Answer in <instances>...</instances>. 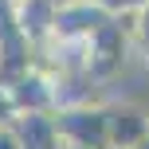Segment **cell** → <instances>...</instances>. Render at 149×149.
I'll list each match as a JSON object with an SVG mask.
<instances>
[{"label": "cell", "instance_id": "cell-4", "mask_svg": "<svg viewBox=\"0 0 149 149\" xmlns=\"http://www.w3.org/2000/svg\"><path fill=\"white\" fill-rule=\"evenodd\" d=\"M106 20H114V16H106L94 0H67V4H59L51 39H59V43H86Z\"/></svg>", "mask_w": 149, "mask_h": 149}, {"label": "cell", "instance_id": "cell-9", "mask_svg": "<svg viewBox=\"0 0 149 149\" xmlns=\"http://www.w3.org/2000/svg\"><path fill=\"white\" fill-rule=\"evenodd\" d=\"M137 43H141V51H145V67H149V4H145V12L137 16Z\"/></svg>", "mask_w": 149, "mask_h": 149}, {"label": "cell", "instance_id": "cell-5", "mask_svg": "<svg viewBox=\"0 0 149 149\" xmlns=\"http://www.w3.org/2000/svg\"><path fill=\"white\" fill-rule=\"evenodd\" d=\"M106 118H110V149H134L149 137V114L141 106H106Z\"/></svg>", "mask_w": 149, "mask_h": 149}, {"label": "cell", "instance_id": "cell-3", "mask_svg": "<svg viewBox=\"0 0 149 149\" xmlns=\"http://www.w3.org/2000/svg\"><path fill=\"white\" fill-rule=\"evenodd\" d=\"M8 86H12V98H16V110L20 114H55L59 110V82L51 74L36 71V67L16 74Z\"/></svg>", "mask_w": 149, "mask_h": 149}, {"label": "cell", "instance_id": "cell-10", "mask_svg": "<svg viewBox=\"0 0 149 149\" xmlns=\"http://www.w3.org/2000/svg\"><path fill=\"white\" fill-rule=\"evenodd\" d=\"M0 149H24V145H20V137H16V130H12V126H0Z\"/></svg>", "mask_w": 149, "mask_h": 149}, {"label": "cell", "instance_id": "cell-2", "mask_svg": "<svg viewBox=\"0 0 149 149\" xmlns=\"http://www.w3.org/2000/svg\"><path fill=\"white\" fill-rule=\"evenodd\" d=\"M126 47H130V31L122 20H106L82 47V67L90 79H110L114 71L126 63Z\"/></svg>", "mask_w": 149, "mask_h": 149}, {"label": "cell", "instance_id": "cell-11", "mask_svg": "<svg viewBox=\"0 0 149 149\" xmlns=\"http://www.w3.org/2000/svg\"><path fill=\"white\" fill-rule=\"evenodd\" d=\"M134 149H149V137H145V141H141V145H134Z\"/></svg>", "mask_w": 149, "mask_h": 149}, {"label": "cell", "instance_id": "cell-8", "mask_svg": "<svg viewBox=\"0 0 149 149\" xmlns=\"http://www.w3.org/2000/svg\"><path fill=\"white\" fill-rule=\"evenodd\" d=\"M16 118H20V110H16V98H12V86H8V82L0 79V126H12Z\"/></svg>", "mask_w": 149, "mask_h": 149}, {"label": "cell", "instance_id": "cell-12", "mask_svg": "<svg viewBox=\"0 0 149 149\" xmlns=\"http://www.w3.org/2000/svg\"><path fill=\"white\" fill-rule=\"evenodd\" d=\"M67 149H71V145H67Z\"/></svg>", "mask_w": 149, "mask_h": 149}, {"label": "cell", "instance_id": "cell-7", "mask_svg": "<svg viewBox=\"0 0 149 149\" xmlns=\"http://www.w3.org/2000/svg\"><path fill=\"white\" fill-rule=\"evenodd\" d=\"M94 4L102 8L106 16H114V20H137L149 0H94Z\"/></svg>", "mask_w": 149, "mask_h": 149}, {"label": "cell", "instance_id": "cell-1", "mask_svg": "<svg viewBox=\"0 0 149 149\" xmlns=\"http://www.w3.org/2000/svg\"><path fill=\"white\" fill-rule=\"evenodd\" d=\"M59 122V134L71 149H110V118H106V106H67V110H55Z\"/></svg>", "mask_w": 149, "mask_h": 149}, {"label": "cell", "instance_id": "cell-6", "mask_svg": "<svg viewBox=\"0 0 149 149\" xmlns=\"http://www.w3.org/2000/svg\"><path fill=\"white\" fill-rule=\"evenodd\" d=\"M12 130H16L24 149H67L55 114H20L12 122Z\"/></svg>", "mask_w": 149, "mask_h": 149}]
</instances>
